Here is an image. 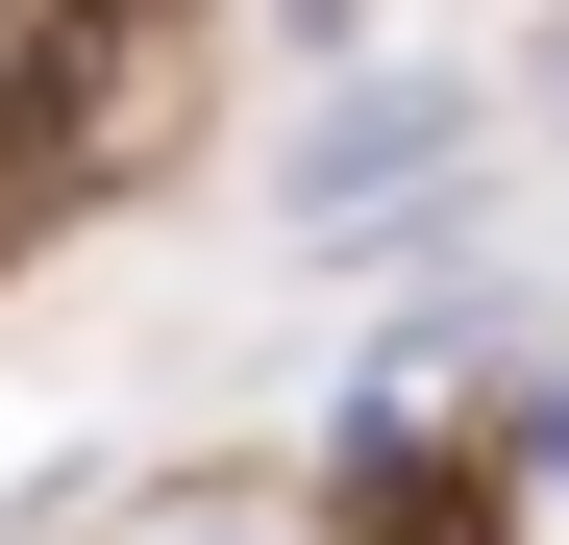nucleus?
Segmentation results:
<instances>
[{"label":"nucleus","mask_w":569,"mask_h":545,"mask_svg":"<svg viewBox=\"0 0 569 545\" xmlns=\"http://www.w3.org/2000/svg\"><path fill=\"white\" fill-rule=\"evenodd\" d=\"M347 545H496V496H470V472H371V521Z\"/></svg>","instance_id":"nucleus-1"}]
</instances>
